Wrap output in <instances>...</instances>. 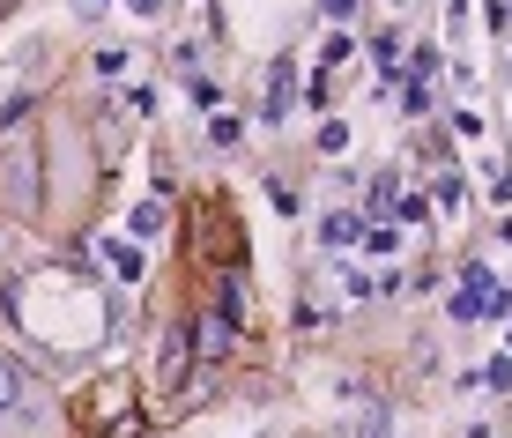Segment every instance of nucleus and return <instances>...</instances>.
<instances>
[{"label": "nucleus", "instance_id": "obj_18", "mask_svg": "<svg viewBox=\"0 0 512 438\" xmlns=\"http://www.w3.org/2000/svg\"><path fill=\"white\" fill-rule=\"evenodd\" d=\"M127 8H134V15H156V8H164V0H127Z\"/></svg>", "mask_w": 512, "mask_h": 438}, {"label": "nucleus", "instance_id": "obj_14", "mask_svg": "<svg viewBox=\"0 0 512 438\" xmlns=\"http://www.w3.org/2000/svg\"><path fill=\"white\" fill-rule=\"evenodd\" d=\"M349 52H357V38H349V30H334V38H327V45H320V60H327V67H334V60H349Z\"/></svg>", "mask_w": 512, "mask_h": 438}, {"label": "nucleus", "instance_id": "obj_15", "mask_svg": "<svg viewBox=\"0 0 512 438\" xmlns=\"http://www.w3.org/2000/svg\"><path fill=\"white\" fill-rule=\"evenodd\" d=\"M364 245H372V253H394L401 231H394V223H372V231H364Z\"/></svg>", "mask_w": 512, "mask_h": 438}, {"label": "nucleus", "instance_id": "obj_21", "mask_svg": "<svg viewBox=\"0 0 512 438\" xmlns=\"http://www.w3.org/2000/svg\"><path fill=\"white\" fill-rule=\"evenodd\" d=\"M505 349H512V335H505Z\"/></svg>", "mask_w": 512, "mask_h": 438}, {"label": "nucleus", "instance_id": "obj_4", "mask_svg": "<svg viewBox=\"0 0 512 438\" xmlns=\"http://www.w3.org/2000/svg\"><path fill=\"white\" fill-rule=\"evenodd\" d=\"M238 327H245V297H238V275H223L216 312L201 320V349H208V357H231V349H238Z\"/></svg>", "mask_w": 512, "mask_h": 438}, {"label": "nucleus", "instance_id": "obj_6", "mask_svg": "<svg viewBox=\"0 0 512 438\" xmlns=\"http://www.w3.org/2000/svg\"><path fill=\"white\" fill-rule=\"evenodd\" d=\"M364 231H372V223H364L357 208H327V216H320V245H334V253H342V245H357Z\"/></svg>", "mask_w": 512, "mask_h": 438}, {"label": "nucleus", "instance_id": "obj_19", "mask_svg": "<svg viewBox=\"0 0 512 438\" xmlns=\"http://www.w3.org/2000/svg\"><path fill=\"white\" fill-rule=\"evenodd\" d=\"M90 8H112V0H90Z\"/></svg>", "mask_w": 512, "mask_h": 438}, {"label": "nucleus", "instance_id": "obj_1", "mask_svg": "<svg viewBox=\"0 0 512 438\" xmlns=\"http://www.w3.org/2000/svg\"><path fill=\"white\" fill-rule=\"evenodd\" d=\"M60 431H67L60 394H52L23 357L0 349V438H60Z\"/></svg>", "mask_w": 512, "mask_h": 438}, {"label": "nucleus", "instance_id": "obj_9", "mask_svg": "<svg viewBox=\"0 0 512 438\" xmlns=\"http://www.w3.org/2000/svg\"><path fill=\"white\" fill-rule=\"evenodd\" d=\"M290 112V60H275V75H268V119Z\"/></svg>", "mask_w": 512, "mask_h": 438}, {"label": "nucleus", "instance_id": "obj_11", "mask_svg": "<svg viewBox=\"0 0 512 438\" xmlns=\"http://www.w3.org/2000/svg\"><path fill=\"white\" fill-rule=\"evenodd\" d=\"M208 134H216V149H231V142H245V119H231V112H216V127H208Z\"/></svg>", "mask_w": 512, "mask_h": 438}, {"label": "nucleus", "instance_id": "obj_16", "mask_svg": "<svg viewBox=\"0 0 512 438\" xmlns=\"http://www.w3.org/2000/svg\"><path fill=\"white\" fill-rule=\"evenodd\" d=\"M320 149H327V156L349 149V127H342V119H327V127H320Z\"/></svg>", "mask_w": 512, "mask_h": 438}, {"label": "nucleus", "instance_id": "obj_5", "mask_svg": "<svg viewBox=\"0 0 512 438\" xmlns=\"http://www.w3.org/2000/svg\"><path fill=\"white\" fill-rule=\"evenodd\" d=\"M193 372V327H171L164 335V364H156V379H164V394H179Z\"/></svg>", "mask_w": 512, "mask_h": 438}, {"label": "nucleus", "instance_id": "obj_12", "mask_svg": "<svg viewBox=\"0 0 512 438\" xmlns=\"http://www.w3.org/2000/svg\"><path fill=\"white\" fill-rule=\"evenodd\" d=\"M483 387H498V394H512V357H490V364H483Z\"/></svg>", "mask_w": 512, "mask_h": 438}, {"label": "nucleus", "instance_id": "obj_10", "mask_svg": "<svg viewBox=\"0 0 512 438\" xmlns=\"http://www.w3.org/2000/svg\"><path fill=\"white\" fill-rule=\"evenodd\" d=\"M401 112H409V119L431 112V82H423V75H409V90H401Z\"/></svg>", "mask_w": 512, "mask_h": 438}, {"label": "nucleus", "instance_id": "obj_17", "mask_svg": "<svg viewBox=\"0 0 512 438\" xmlns=\"http://www.w3.org/2000/svg\"><path fill=\"white\" fill-rule=\"evenodd\" d=\"M320 8L334 15V23H342V15H357V0H320Z\"/></svg>", "mask_w": 512, "mask_h": 438}, {"label": "nucleus", "instance_id": "obj_2", "mask_svg": "<svg viewBox=\"0 0 512 438\" xmlns=\"http://www.w3.org/2000/svg\"><path fill=\"white\" fill-rule=\"evenodd\" d=\"M0 208H8L15 223L45 216V201H38V142H30V134L0 142Z\"/></svg>", "mask_w": 512, "mask_h": 438}, {"label": "nucleus", "instance_id": "obj_8", "mask_svg": "<svg viewBox=\"0 0 512 438\" xmlns=\"http://www.w3.org/2000/svg\"><path fill=\"white\" fill-rule=\"evenodd\" d=\"M127 231L134 238H164V201H141L134 216H127Z\"/></svg>", "mask_w": 512, "mask_h": 438}, {"label": "nucleus", "instance_id": "obj_20", "mask_svg": "<svg viewBox=\"0 0 512 438\" xmlns=\"http://www.w3.org/2000/svg\"><path fill=\"white\" fill-rule=\"evenodd\" d=\"M8 8H15V0H0V15H8Z\"/></svg>", "mask_w": 512, "mask_h": 438}, {"label": "nucleus", "instance_id": "obj_3", "mask_svg": "<svg viewBox=\"0 0 512 438\" xmlns=\"http://www.w3.org/2000/svg\"><path fill=\"white\" fill-rule=\"evenodd\" d=\"M498 312H512V290H505L490 268H468L461 290H453V320L468 327V320H498Z\"/></svg>", "mask_w": 512, "mask_h": 438}, {"label": "nucleus", "instance_id": "obj_7", "mask_svg": "<svg viewBox=\"0 0 512 438\" xmlns=\"http://www.w3.org/2000/svg\"><path fill=\"white\" fill-rule=\"evenodd\" d=\"M104 260H112V275H119V283H141V253H134V245L104 238Z\"/></svg>", "mask_w": 512, "mask_h": 438}, {"label": "nucleus", "instance_id": "obj_13", "mask_svg": "<svg viewBox=\"0 0 512 438\" xmlns=\"http://www.w3.org/2000/svg\"><path fill=\"white\" fill-rule=\"evenodd\" d=\"M97 75H127V45H97Z\"/></svg>", "mask_w": 512, "mask_h": 438}]
</instances>
